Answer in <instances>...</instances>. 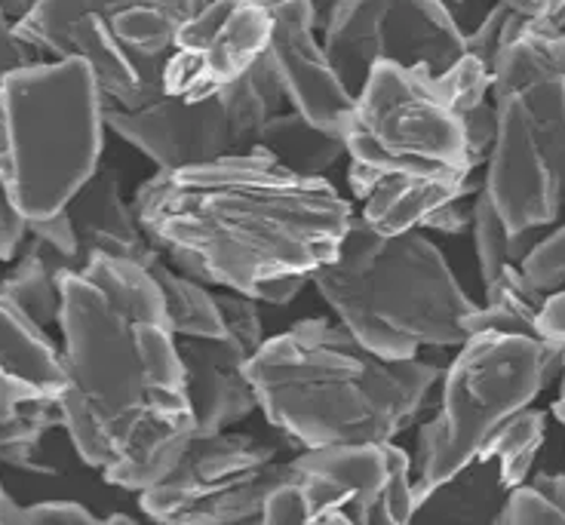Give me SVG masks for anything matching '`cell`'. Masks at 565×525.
<instances>
[{
	"label": "cell",
	"instance_id": "ffe728a7",
	"mask_svg": "<svg viewBox=\"0 0 565 525\" xmlns=\"http://www.w3.org/2000/svg\"><path fill=\"white\" fill-rule=\"evenodd\" d=\"M510 485L492 449L415 501L412 523H494Z\"/></svg>",
	"mask_w": 565,
	"mask_h": 525
},
{
	"label": "cell",
	"instance_id": "4316f807",
	"mask_svg": "<svg viewBox=\"0 0 565 525\" xmlns=\"http://www.w3.org/2000/svg\"><path fill=\"white\" fill-rule=\"evenodd\" d=\"M565 525V507H559L541 485L532 480L513 485L504 497V507L494 516V525Z\"/></svg>",
	"mask_w": 565,
	"mask_h": 525
},
{
	"label": "cell",
	"instance_id": "52a82bcc",
	"mask_svg": "<svg viewBox=\"0 0 565 525\" xmlns=\"http://www.w3.org/2000/svg\"><path fill=\"white\" fill-rule=\"evenodd\" d=\"M105 99L84 58H41L0 84V182L25 222L65 210L99 170Z\"/></svg>",
	"mask_w": 565,
	"mask_h": 525
},
{
	"label": "cell",
	"instance_id": "603a6c76",
	"mask_svg": "<svg viewBox=\"0 0 565 525\" xmlns=\"http://www.w3.org/2000/svg\"><path fill=\"white\" fill-rule=\"evenodd\" d=\"M255 148L274 157L282 167L301 172V175H326L341 157H348L341 132L317 127L296 108L274 114L262 127Z\"/></svg>",
	"mask_w": 565,
	"mask_h": 525
},
{
	"label": "cell",
	"instance_id": "d590c367",
	"mask_svg": "<svg viewBox=\"0 0 565 525\" xmlns=\"http://www.w3.org/2000/svg\"><path fill=\"white\" fill-rule=\"evenodd\" d=\"M467 197H458L452 203H443L439 210L424 218L422 231H443V234H461L470 231V218H473V206H467Z\"/></svg>",
	"mask_w": 565,
	"mask_h": 525
},
{
	"label": "cell",
	"instance_id": "7c38bea8",
	"mask_svg": "<svg viewBox=\"0 0 565 525\" xmlns=\"http://www.w3.org/2000/svg\"><path fill=\"white\" fill-rule=\"evenodd\" d=\"M286 473L280 446L246 430L194 433L167 476L139 492L148 519L170 525H231L262 516Z\"/></svg>",
	"mask_w": 565,
	"mask_h": 525
},
{
	"label": "cell",
	"instance_id": "277c9868",
	"mask_svg": "<svg viewBox=\"0 0 565 525\" xmlns=\"http://www.w3.org/2000/svg\"><path fill=\"white\" fill-rule=\"evenodd\" d=\"M492 72L467 53L446 74L375 62L341 127L353 172L477 191L494 139Z\"/></svg>",
	"mask_w": 565,
	"mask_h": 525
},
{
	"label": "cell",
	"instance_id": "d6a6232c",
	"mask_svg": "<svg viewBox=\"0 0 565 525\" xmlns=\"http://www.w3.org/2000/svg\"><path fill=\"white\" fill-rule=\"evenodd\" d=\"M446 3H461V0H446ZM508 7L510 13L523 15L525 22L541 25V29H565V0H494Z\"/></svg>",
	"mask_w": 565,
	"mask_h": 525
},
{
	"label": "cell",
	"instance_id": "1f68e13d",
	"mask_svg": "<svg viewBox=\"0 0 565 525\" xmlns=\"http://www.w3.org/2000/svg\"><path fill=\"white\" fill-rule=\"evenodd\" d=\"M41 58L43 56L34 50V46H29V43L15 34L13 19L0 10V84H3V77H7V74H13L15 68L34 65V62H41Z\"/></svg>",
	"mask_w": 565,
	"mask_h": 525
},
{
	"label": "cell",
	"instance_id": "e575fe53",
	"mask_svg": "<svg viewBox=\"0 0 565 525\" xmlns=\"http://www.w3.org/2000/svg\"><path fill=\"white\" fill-rule=\"evenodd\" d=\"M311 283V274H280V277H270L265 283H258L253 289V296L258 304H274V308H286L305 292V286Z\"/></svg>",
	"mask_w": 565,
	"mask_h": 525
},
{
	"label": "cell",
	"instance_id": "8992f818",
	"mask_svg": "<svg viewBox=\"0 0 565 525\" xmlns=\"http://www.w3.org/2000/svg\"><path fill=\"white\" fill-rule=\"evenodd\" d=\"M494 139L482 191L508 231L565 218V29L516 15L492 65Z\"/></svg>",
	"mask_w": 565,
	"mask_h": 525
},
{
	"label": "cell",
	"instance_id": "836d02e7",
	"mask_svg": "<svg viewBox=\"0 0 565 525\" xmlns=\"http://www.w3.org/2000/svg\"><path fill=\"white\" fill-rule=\"evenodd\" d=\"M29 237V222L25 215L13 206L7 188L0 182V261H10L19 253V246Z\"/></svg>",
	"mask_w": 565,
	"mask_h": 525
},
{
	"label": "cell",
	"instance_id": "6da1fadb",
	"mask_svg": "<svg viewBox=\"0 0 565 525\" xmlns=\"http://www.w3.org/2000/svg\"><path fill=\"white\" fill-rule=\"evenodd\" d=\"M62 427L102 480L141 492L182 458L194 413L163 292L132 261L93 256L62 277Z\"/></svg>",
	"mask_w": 565,
	"mask_h": 525
},
{
	"label": "cell",
	"instance_id": "484cf974",
	"mask_svg": "<svg viewBox=\"0 0 565 525\" xmlns=\"http://www.w3.org/2000/svg\"><path fill=\"white\" fill-rule=\"evenodd\" d=\"M470 231H473V246H477V258H480V277L482 286L492 283L494 274L508 265H520L532 256L537 243L551 234L553 227H529V231H508L501 222V215L494 213L492 200L486 197V191L473 194V218H470Z\"/></svg>",
	"mask_w": 565,
	"mask_h": 525
},
{
	"label": "cell",
	"instance_id": "e0dca14e",
	"mask_svg": "<svg viewBox=\"0 0 565 525\" xmlns=\"http://www.w3.org/2000/svg\"><path fill=\"white\" fill-rule=\"evenodd\" d=\"M65 213L77 237L81 268L93 256L124 258L148 270L160 258V249L141 231L136 210L124 200L120 172L102 167L77 188V194L65 203Z\"/></svg>",
	"mask_w": 565,
	"mask_h": 525
},
{
	"label": "cell",
	"instance_id": "5b68a950",
	"mask_svg": "<svg viewBox=\"0 0 565 525\" xmlns=\"http://www.w3.org/2000/svg\"><path fill=\"white\" fill-rule=\"evenodd\" d=\"M311 283L341 326L387 360H409L422 347H458L467 339L461 320L477 308L422 227L379 234L360 215Z\"/></svg>",
	"mask_w": 565,
	"mask_h": 525
},
{
	"label": "cell",
	"instance_id": "f1b7e54d",
	"mask_svg": "<svg viewBox=\"0 0 565 525\" xmlns=\"http://www.w3.org/2000/svg\"><path fill=\"white\" fill-rule=\"evenodd\" d=\"M71 523H102L96 513L77 501H38V504H15L10 525H71Z\"/></svg>",
	"mask_w": 565,
	"mask_h": 525
},
{
	"label": "cell",
	"instance_id": "d6986e66",
	"mask_svg": "<svg viewBox=\"0 0 565 525\" xmlns=\"http://www.w3.org/2000/svg\"><path fill=\"white\" fill-rule=\"evenodd\" d=\"M56 427H62L56 394L0 372V464L50 473L38 452Z\"/></svg>",
	"mask_w": 565,
	"mask_h": 525
},
{
	"label": "cell",
	"instance_id": "ab89813d",
	"mask_svg": "<svg viewBox=\"0 0 565 525\" xmlns=\"http://www.w3.org/2000/svg\"><path fill=\"white\" fill-rule=\"evenodd\" d=\"M563 476H565V473H563Z\"/></svg>",
	"mask_w": 565,
	"mask_h": 525
},
{
	"label": "cell",
	"instance_id": "30bf717a",
	"mask_svg": "<svg viewBox=\"0 0 565 525\" xmlns=\"http://www.w3.org/2000/svg\"><path fill=\"white\" fill-rule=\"evenodd\" d=\"M412 458L394 440L301 449L286 461L258 523L403 525L412 523Z\"/></svg>",
	"mask_w": 565,
	"mask_h": 525
},
{
	"label": "cell",
	"instance_id": "8d00e7d4",
	"mask_svg": "<svg viewBox=\"0 0 565 525\" xmlns=\"http://www.w3.org/2000/svg\"><path fill=\"white\" fill-rule=\"evenodd\" d=\"M34 3H38V0H0V10L10 15L13 22H19V19L34 7Z\"/></svg>",
	"mask_w": 565,
	"mask_h": 525
},
{
	"label": "cell",
	"instance_id": "4dcf8cb0",
	"mask_svg": "<svg viewBox=\"0 0 565 525\" xmlns=\"http://www.w3.org/2000/svg\"><path fill=\"white\" fill-rule=\"evenodd\" d=\"M535 335L556 351L565 372V286L547 292V299H544L541 311H537Z\"/></svg>",
	"mask_w": 565,
	"mask_h": 525
},
{
	"label": "cell",
	"instance_id": "7a4b0ae2",
	"mask_svg": "<svg viewBox=\"0 0 565 525\" xmlns=\"http://www.w3.org/2000/svg\"><path fill=\"white\" fill-rule=\"evenodd\" d=\"M132 210L160 256L200 283L253 296L280 274H313L339 253L351 200L265 151L157 170Z\"/></svg>",
	"mask_w": 565,
	"mask_h": 525
},
{
	"label": "cell",
	"instance_id": "ba28073f",
	"mask_svg": "<svg viewBox=\"0 0 565 525\" xmlns=\"http://www.w3.org/2000/svg\"><path fill=\"white\" fill-rule=\"evenodd\" d=\"M556 375H563L559 356L535 335L470 332L439 378L437 415L418 430L412 458L415 501L470 464L498 427L532 406Z\"/></svg>",
	"mask_w": 565,
	"mask_h": 525
},
{
	"label": "cell",
	"instance_id": "5bb4252c",
	"mask_svg": "<svg viewBox=\"0 0 565 525\" xmlns=\"http://www.w3.org/2000/svg\"><path fill=\"white\" fill-rule=\"evenodd\" d=\"M215 299L225 313L227 332L222 339L175 335L194 413V433L227 430L258 409L253 382L246 378V363L265 341L258 301L231 289L215 292Z\"/></svg>",
	"mask_w": 565,
	"mask_h": 525
},
{
	"label": "cell",
	"instance_id": "d4e9b609",
	"mask_svg": "<svg viewBox=\"0 0 565 525\" xmlns=\"http://www.w3.org/2000/svg\"><path fill=\"white\" fill-rule=\"evenodd\" d=\"M148 274L154 277L163 292V304H167L175 335H191V339H222L225 335V313L218 308L215 292H210L200 280L188 277L179 268H172L163 256L148 268Z\"/></svg>",
	"mask_w": 565,
	"mask_h": 525
},
{
	"label": "cell",
	"instance_id": "ac0fdd59",
	"mask_svg": "<svg viewBox=\"0 0 565 525\" xmlns=\"http://www.w3.org/2000/svg\"><path fill=\"white\" fill-rule=\"evenodd\" d=\"M348 185L353 197L363 203L360 218L379 234H403L422 227L424 218L439 210L443 203L470 197L477 191L449 182H422V179H399V175H366L348 170Z\"/></svg>",
	"mask_w": 565,
	"mask_h": 525
},
{
	"label": "cell",
	"instance_id": "9a60e30c",
	"mask_svg": "<svg viewBox=\"0 0 565 525\" xmlns=\"http://www.w3.org/2000/svg\"><path fill=\"white\" fill-rule=\"evenodd\" d=\"M270 10L265 0H206L184 19L163 72V96L198 99L253 68L268 53Z\"/></svg>",
	"mask_w": 565,
	"mask_h": 525
},
{
	"label": "cell",
	"instance_id": "cb8c5ba5",
	"mask_svg": "<svg viewBox=\"0 0 565 525\" xmlns=\"http://www.w3.org/2000/svg\"><path fill=\"white\" fill-rule=\"evenodd\" d=\"M547 299L520 265H508L486 283V301L465 313L461 329L470 332H510V335H535V320L541 304ZM537 339V335H535Z\"/></svg>",
	"mask_w": 565,
	"mask_h": 525
},
{
	"label": "cell",
	"instance_id": "f546056e",
	"mask_svg": "<svg viewBox=\"0 0 565 525\" xmlns=\"http://www.w3.org/2000/svg\"><path fill=\"white\" fill-rule=\"evenodd\" d=\"M29 234L38 237L41 243H46L53 253L68 261L71 268L81 270V258H77V237H74V227H71V218L65 210H58L56 215H46V218H34L29 222Z\"/></svg>",
	"mask_w": 565,
	"mask_h": 525
},
{
	"label": "cell",
	"instance_id": "74e56055",
	"mask_svg": "<svg viewBox=\"0 0 565 525\" xmlns=\"http://www.w3.org/2000/svg\"><path fill=\"white\" fill-rule=\"evenodd\" d=\"M553 415H556V418L565 425V372H563V384H559V397H556V403H553Z\"/></svg>",
	"mask_w": 565,
	"mask_h": 525
},
{
	"label": "cell",
	"instance_id": "7402d4cb",
	"mask_svg": "<svg viewBox=\"0 0 565 525\" xmlns=\"http://www.w3.org/2000/svg\"><path fill=\"white\" fill-rule=\"evenodd\" d=\"M68 270L74 268L65 258L29 234L13 256V268L0 277V296L13 301L15 308H22L43 329L58 326L62 277Z\"/></svg>",
	"mask_w": 565,
	"mask_h": 525
},
{
	"label": "cell",
	"instance_id": "f35d334b",
	"mask_svg": "<svg viewBox=\"0 0 565 525\" xmlns=\"http://www.w3.org/2000/svg\"><path fill=\"white\" fill-rule=\"evenodd\" d=\"M335 0H313V7H317V15H320V25H323L326 13H329V7H332Z\"/></svg>",
	"mask_w": 565,
	"mask_h": 525
},
{
	"label": "cell",
	"instance_id": "83f0119b",
	"mask_svg": "<svg viewBox=\"0 0 565 525\" xmlns=\"http://www.w3.org/2000/svg\"><path fill=\"white\" fill-rule=\"evenodd\" d=\"M523 270L544 292L565 286V218L532 249V256L523 261Z\"/></svg>",
	"mask_w": 565,
	"mask_h": 525
},
{
	"label": "cell",
	"instance_id": "8fae6325",
	"mask_svg": "<svg viewBox=\"0 0 565 525\" xmlns=\"http://www.w3.org/2000/svg\"><path fill=\"white\" fill-rule=\"evenodd\" d=\"M282 105L286 93L265 53L243 77L210 96H163L136 111L105 101V129L139 148L157 170H175L255 151L262 127Z\"/></svg>",
	"mask_w": 565,
	"mask_h": 525
},
{
	"label": "cell",
	"instance_id": "3957f363",
	"mask_svg": "<svg viewBox=\"0 0 565 525\" xmlns=\"http://www.w3.org/2000/svg\"><path fill=\"white\" fill-rule=\"evenodd\" d=\"M258 409L298 449L396 440L424 413L443 369L387 360L339 320H298L262 341L246 363Z\"/></svg>",
	"mask_w": 565,
	"mask_h": 525
},
{
	"label": "cell",
	"instance_id": "2e32d148",
	"mask_svg": "<svg viewBox=\"0 0 565 525\" xmlns=\"http://www.w3.org/2000/svg\"><path fill=\"white\" fill-rule=\"evenodd\" d=\"M265 7L270 10L268 56L280 77L286 105L317 127L341 132L353 96L329 65L323 38H317L320 15L313 0H265Z\"/></svg>",
	"mask_w": 565,
	"mask_h": 525
},
{
	"label": "cell",
	"instance_id": "9c48e42d",
	"mask_svg": "<svg viewBox=\"0 0 565 525\" xmlns=\"http://www.w3.org/2000/svg\"><path fill=\"white\" fill-rule=\"evenodd\" d=\"M206 0H38L15 34L43 58H84L102 99L145 108L163 99V72L184 19Z\"/></svg>",
	"mask_w": 565,
	"mask_h": 525
},
{
	"label": "cell",
	"instance_id": "4fadbf2b",
	"mask_svg": "<svg viewBox=\"0 0 565 525\" xmlns=\"http://www.w3.org/2000/svg\"><path fill=\"white\" fill-rule=\"evenodd\" d=\"M320 34L329 65L351 96L375 62L446 74L467 56V31L446 0H335Z\"/></svg>",
	"mask_w": 565,
	"mask_h": 525
},
{
	"label": "cell",
	"instance_id": "44dd1931",
	"mask_svg": "<svg viewBox=\"0 0 565 525\" xmlns=\"http://www.w3.org/2000/svg\"><path fill=\"white\" fill-rule=\"evenodd\" d=\"M0 372L38 384L56 397H62L65 390L62 347L50 339V332L41 323H34L29 313L3 296H0Z\"/></svg>",
	"mask_w": 565,
	"mask_h": 525
}]
</instances>
